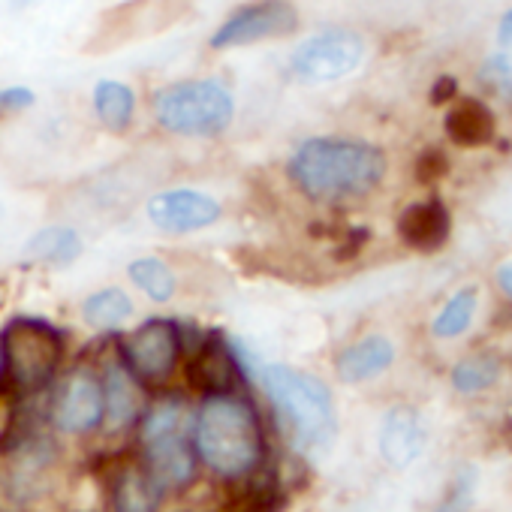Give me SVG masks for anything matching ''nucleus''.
<instances>
[{"instance_id": "0eeeda50", "label": "nucleus", "mask_w": 512, "mask_h": 512, "mask_svg": "<svg viewBox=\"0 0 512 512\" xmlns=\"http://www.w3.org/2000/svg\"><path fill=\"white\" fill-rule=\"evenodd\" d=\"M184 356V332L169 317H148L133 332L118 338V359L145 386L163 389Z\"/></svg>"}, {"instance_id": "20e7f679", "label": "nucleus", "mask_w": 512, "mask_h": 512, "mask_svg": "<svg viewBox=\"0 0 512 512\" xmlns=\"http://www.w3.org/2000/svg\"><path fill=\"white\" fill-rule=\"evenodd\" d=\"M142 461L163 491H181L196 479L193 410L178 392H166L145 404L139 416Z\"/></svg>"}, {"instance_id": "cd10ccee", "label": "nucleus", "mask_w": 512, "mask_h": 512, "mask_svg": "<svg viewBox=\"0 0 512 512\" xmlns=\"http://www.w3.org/2000/svg\"><path fill=\"white\" fill-rule=\"evenodd\" d=\"M446 172H449V160H446L443 151L428 148V151L419 154V160H416V178H419V181H437V178H443Z\"/></svg>"}, {"instance_id": "423d86ee", "label": "nucleus", "mask_w": 512, "mask_h": 512, "mask_svg": "<svg viewBox=\"0 0 512 512\" xmlns=\"http://www.w3.org/2000/svg\"><path fill=\"white\" fill-rule=\"evenodd\" d=\"M0 344H4V380L13 395L34 398L55 383L67 347L61 329L37 317H16L0 332Z\"/></svg>"}, {"instance_id": "6e6552de", "label": "nucleus", "mask_w": 512, "mask_h": 512, "mask_svg": "<svg viewBox=\"0 0 512 512\" xmlns=\"http://www.w3.org/2000/svg\"><path fill=\"white\" fill-rule=\"evenodd\" d=\"M365 58V40L356 31H320L299 43L290 58L293 79L305 85H326L350 76Z\"/></svg>"}, {"instance_id": "dca6fc26", "label": "nucleus", "mask_w": 512, "mask_h": 512, "mask_svg": "<svg viewBox=\"0 0 512 512\" xmlns=\"http://www.w3.org/2000/svg\"><path fill=\"white\" fill-rule=\"evenodd\" d=\"M398 235L413 250H425V253L437 250L449 238V211H446V205L437 196L407 205L401 211V217H398Z\"/></svg>"}, {"instance_id": "7c9ffc66", "label": "nucleus", "mask_w": 512, "mask_h": 512, "mask_svg": "<svg viewBox=\"0 0 512 512\" xmlns=\"http://www.w3.org/2000/svg\"><path fill=\"white\" fill-rule=\"evenodd\" d=\"M497 40L503 46H512V10L500 19V28H497Z\"/></svg>"}, {"instance_id": "1a4fd4ad", "label": "nucleus", "mask_w": 512, "mask_h": 512, "mask_svg": "<svg viewBox=\"0 0 512 512\" xmlns=\"http://www.w3.org/2000/svg\"><path fill=\"white\" fill-rule=\"evenodd\" d=\"M299 13L290 0H253V4L238 7L208 40L214 52L244 49L266 40H281L296 34Z\"/></svg>"}, {"instance_id": "4be33fe9", "label": "nucleus", "mask_w": 512, "mask_h": 512, "mask_svg": "<svg viewBox=\"0 0 512 512\" xmlns=\"http://www.w3.org/2000/svg\"><path fill=\"white\" fill-rule=\"evenodd\" d=\"M127 278L142 296H148L157 305L169 302L178 290L175 272L160 260V256H136V260L127 266Z\"/></svg>"}, {"instance_id": "b1692460", "label": "nucleus", "mask_w": 512, "mask_h": 512, "mask_svg": "<svg viewBox=\"0 0 512 512\" xmlns=\"http://www.w3.org/2000/svg\"><path fill=\"white\" fill-rule=\"evenodd\" d=\"M473 314H476V287H464L434 317V323H431L434 338H443V341L446 338H458L461 332H467Z\"/></svg>"}, {"instance_id": "7ed1b4c3", "label": "nucleus", "mask_w": 512, "mask_h": 512, "mask_svg": "<svg viewBox=\"0 0 512 512\" xmlns=\"http://www.w3.org/2000/svg\"><path fill=\"white\" fill-rule=\"evenodd\" d=\"M260 383L299 449L323 452L332 446L338 434V413L335 398L320 377L290 365H266L260 371Z\"/></svg>"}, {"instance_id": "2f4dec72", "label": "nucleus", "mask_w": 512, "mask_h": 512, "mask_svg": "<svg viewBox=\"0 0 512 512\" xmlns=\"http://www.w3.org/2000/svg\"><path fill=\"white\" fill-rule=\"evenodd\" d=\"M497 284H500V290L512 299V263L497 269Z\"/></svg>"}, {"instance_id": "f3484780", "label": "nucleus", "mask_w": 512, "mask_h": 512, "mask_svg": "<svg viewBox=\"0 0 512 512\" xmlns=\"http://www.w3.org/2000/svg\"><path fill=\"white\" fill-rule=\"evenodd\" d=\"M392 362H395V344L383 335H368L338 353L335 371L344 383H365L380 377Z\"/></svg>"}, {"instance_id": "9b49d317", "label": "nucleus", "mask_w": 512, "mask_h": 512, "mask_svg": "<svg viewBox=\"0 0 512 512\" xmlns=\"http://www.w3.org/2000/svg\"><path fill=\"white\" fill-rule=\"evenodd\" d=\"M223 214L220 202L193 187H169L145 202V217L166 235H190L208 229Z\"/></svg>"}, {"instance_id": "a211bd4d", "label": "nucleus", "mask_w": 512, "mask_h": 512, "mask_svg": "<svg viewBox=\"0 0 512 512\" xmlns=\"http://www.w3.org/2000/svg\"><path fill=\"white\" fill-rule=\"evenodd\" d=\"M79 256H82V235L73 226H43L22 247V260L28 266H46V269H67Z\"/></svg>"}, {"instance_id": "bb28decb", "label": "nucleus", "mask_w": 512, "mask_h": 512, "mask_svg": "<svg viewBox=\"0 0 512 512\" xmlns=\"http://www.w3.org/2000/svg\"><path fill=\"white\" fill-rule=\"evenodd\" d=\"M37 103V94L25 85H7L0 88V115H19L28 112Z\"/></svg>"}, {"instance_id": "2eb2a0df", "label": "nucleus", "mask_w": 512, "mask_h": 512, "mask_svg": "<svg viewBox=\"0 0 512 512\" xmlns=\"http://www.w3.org/2000/svg\"><path fill=\"white\" fill-rule=\"evenodd\" d=\"M163 488L151 476L142 458H124L118 461V470L112 473V512H160Z\"/></svg>"}, {"instance_id": "393cba45", "label": "nucleus", "mask_w": 512, "mask_h": 512, "mask_svg": "<svg viewBox=\"0 0 512 512\" xmlns=\"http://www.w3.org/2000/svg\"><path fill=\"white\" fill-rule=\"evenodd\" d=\"M479 82L500 97H512V58L509 55H491L479 70Z\"/></svg>"}, {"instance_id": "9d476101", "label": "nucleus", "mask_w": 512, "mask_h": 512, "mask_svg": "<svg viewBox=\"0 0 512 512\" xmlns=\"http://www.w3.org/2000/svg\"><path fill=\"white\" fill-rule=\"evenodd\" d=\"M103 410L100 368L76 365L52 392L49 422L64 434H91L103 425Z\"/></svg>"}, {"instance_id": "412c9836", "label": "nucleus", "mask_w": 512, "mask_h": 512, "mask_svg": "<svg viewBox=\"0 0 512 512\" xmlns=\"http://www.w3.org/2000/svg\"><path fill=\"white\" fill-rule=\"evenodd\" d=\"M133 299L121 287H103L82 302V320L97 332H112L133 317Z\"/></svg>"}, {"instance_id": "ddd939ff", "label": "nucleus", "mask_w": 512, "mask_h": 512, "mask_svg": "<svg viewBox=\"0 0 512 512\" xmlns=\"http://www.w3.org/2000/svg\"><path fill=\"white\" fill-rule=\"evenodd\" d=\"M100 383H103V404H106L100 428H106L109 434L130 431L139 422V416H142V410L148 404V395H145L148 389L124 368L118 353L103 362Z\"/></svg>"}, {"instance_id": "f257e3e1", "label": "nucleus", "mask_w": 512, "mask_h": 512, "mask_svg": "<svg viewBox=\"0 0 512 512\" xmlns=\"http://www.w3.org/2000/svg\"><path fill=\"white\" fill-rule=\"evenodd\" d=\"M383 148L362 139H305L287 160L293 187L314 205H344L371 196L386 178Z\"/></svg>"}, {"instance_id": "6ab92c4d", "label": "nucleus", "mask_w": 512, "mask_h": 512, "mask_svg": "<svg viewBox=\"0 0 512 512\" xmlns=\"http://www.w3.org/2000/svg\"><path fill=\"white\" fill-rule=\"evenodd\" d=\"M94 115L109 133H127L136 121V91L115 79H100L91 91Z\"/></svg>"}, {"instance_id": "4468645a", "label": "nucleus", "mask_w": 512, "mask_h": 512, "mask_svg": "<svg viewBox=\"0 0 512 512\" xmlns=\"http://www.w3.org/2000/svg\"><path fill=\"white\" fill-rule=\"evenodd\" d=\"M425 422L422 416L407 407V404H398L392 407L386 416H383V425H380V455L389 467H410L422 449H425Z\"/></svg>"}, {"instance_id": "c756f323", "label": "nucleus", "mask_w": 512, "mask_h": 512, "mask_svg": "<svg viewBox=\"0 0 512 512\" xmlns=\"http://www.w3.org/2000/svg\"><path fill=\"white\" fill-rule=\"evenodd\" d=\"M455 91H458V82L452 76H440L434 82V88H431V103L434 106H443V103H449L455 97Z\"/></svg>"}, {"instance_id": "f03ea898", "label": "nucleus", "mask_w": 512, "mask_h": 512, "mask_svg": "<svg viewBox=\"0 0 512 512\" xmlns=\"http://www.w3.org/2000/svg\"><path fill=\"white\" fill-rule=\"evenodd\" d=\"M193 449L220 479H247L266 461V428L253 401L241 392L202 395L193 410Z\"/></svg>"}, {"instance_id": "c85d7f7f", "label": "nucleus", "mask_w": 512, "mask_h": 512, "mask_svg": "<svg viewBox=\"0 0 512 512\" xmlns=\"http://www.w3.org/2000/svg\"><path fill=\"white\" fill-rule=\"evenodd\" d=\"M365 241H368V229H362V226L344 229L338 244H335V256L338 260H350V256H356L365 247Z\"/></svg>"}, {"instance_id": "a878e982", "label": "nucleus", "mask_w": 512, "mask_h": 512, "mask_svg": "<svg viewBox=\"0 0 512 512\" xmlns=\"http://www.w3.org/2000/svg\"><path fill=\"white\" fill-rule=\"evenodd\" d=\"M473 488H476V467L467 464L458 470V476H455V482H452V488H449V494L437 512H467L473 503Z\"/></svg>"}, {"instance_id": "f8f14e48", "label": "nucleus", "mask_w": 512, "mask_h": 512, "mask_svg": "<svg viewBox=\"0 0 512 512\" xmlns=\"http://www.w3.org/2000/svg\"><path fill=\"white\" fill-rule=\"evenodd\" d=\"M247 377L238 359L235 344L226 341L223 332H208L193 347V356L187 362V380L199 395H220L235 392L238 380Z\"/></svg>"}, {"instance_id": "473e14b6", "label": "nucleus", "mask_w": 512, "mask_h": 512, "mask_svg": "<svg viewBox=\"0 0 512 512\" xmlns=\"http://www.w3.org/2000/svg\"><path fill=\"white\" fill-rule=\"evenodd\" d=\"M0 383H4V344H0Z\"/></svg>"}, {"instance_id": "39448f33", "label": "nucleus", "mask_w": 512, "mask_h": 512, "mask_svg": "<svg viewBox=\"0 0 512 512\" xmlns=\"http://www.w3.org/2000/svg\"><path fill=\"white\" fill-rule=\"evenodd\" d=\"M151 115L169 136L214 139L235 121V94L220 79H184L151 97Z\"/></svg>"}, {"instance_id": "5701e85b", "label": "nucleus", "mask_w": 512, "mask_h": 512, "mask_svg": "<svg viewBox=\"0 0 512 512\" xmlns=\"http://www.w3.org/2000/svg\"><path fill=\"white\" fill-rule=\"evenodd\" d=\"M500 377V359L497 356H488V353H476V356H467L461 359L455 368H452V386L464 395H476V392H485L488 386H494Z\"/></svg>"}, {"instance_id": "aec40b11", "label": "nucleus", "mask_w": 512, "mask_h": 512, "mask_svg": "<svg viewBox=\"0 0 512 512\" xmlns=\"http://www.w3.org/2000/svg\"><path fill=\"white\" fill-rule=\"evenodd\" d=\"M446 133L461 148H479L494 136V115L479 100H461L446 115Z\"/></svg>"}]
</instances>
